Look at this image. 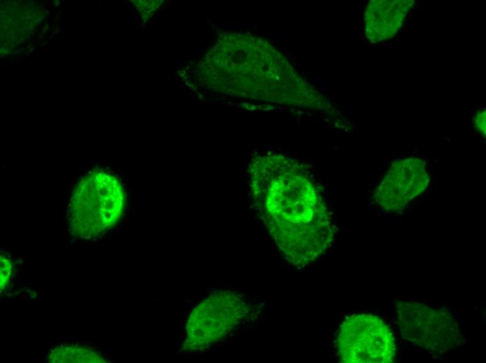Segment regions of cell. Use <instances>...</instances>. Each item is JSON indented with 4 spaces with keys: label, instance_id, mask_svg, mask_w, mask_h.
<instances>
[{
    "label": "cell",
    "instance_id": "6da1fadb",
    "mask_svg": "<svg viewBox=\"0 0 486 363\" xmlns=\"http://www.w3.org/2000/svg\"><path fill=\"white\" fill-rule=\"evenodd\" d=\"M253 182L269 232L293 265H309L330 246L336 228L304 170L277 165L256 170Z\"/></svg>",
    "mask_w": 486,
    "mask_h": 363
},
{
    "label": "cell",
    "instance_id": "7a4b0ae2",
    "mask_svg": "<svg viewBox=\"0 0 486 363\" xmlns=\"http://www.w3.org/2000/svg\"><path fill=\"white\" fill-rule=\"evenodd\" d=\"M125 194L118 179L104 170L83 175L71 194L66 218L75 237L90 239L114 227L124 209Z\"/></svg>",
    "mask_w": 486,
    "mask_h": 363
},
{
    "label": "cell",
    "instance_id": "3957f363",
    "mask_svg": "<svg viewBox=\"0 0 486 363\" xmlns=\"http://www.w3.org/2000/svg\"><path fill=\"white\" fill-rule=\"evenodd\" d=\"M339 360L345 363H390L396 355L388 325L371 314H355L341 324L337 338Z\"/></svg>",
    "mask_w": 486,
    "mask_h": 363
},
{
    "label": "cell",
    "instance_id": "277c9868",
    "mask_svg": "<svg viewBox=\"0 0 486 363\" xmlns=\"http://www.w3.org/2000/svg\"><path fill=\"white\" fill-rule=\"evenodd\" d=\"M396 311L402 336L432 353H443L461 342L456 319L448 311L415 302H398Z\"/></svg>",
    "mask_w": 486,
    "mask_h": 363
},
{
    "label": "cell",
    "instance_id": "5b68a950",
    "mask_svg": "<svg viewBox=\"0 0 486 363\" xmlns=\"http://www.w3.org/2000/svg\"><path fill=\"white\" fill-rule=\"evenodd\" d=\"M248 311L239 295L226 290L213 292L197 306L186 325L185 348L202 349L224 337Z\"/></svg>",
    "mask_w": 486,
    "mask_h": 363
},
{
    "label": "cell",
    "instance_id": "8992f818",
    "mask_svg": "<svg viewBox=\"0 0 486 363\" xmlns=\"http://www.w3.org/2000/svg\"><path fill=\"white\" fill-rule=\"evenodd\" d=\"M429 183L426 165L416 157L396 161L390 167L375 192L378 204L386 212L397 214L424 192Z\"/></svg>",
    "mask_w": 486,
    "mask_h": 363
},
{
    "label": "cell",
    "instance_id": "52a82bcc",
    "mask_svg": "<svg viewBox=\"0 0 486 363\" xmlns=\"http://www.w3.org/2000/svg\"><path fill=\"white\" fill-rule=\"evenodd\" d=\"M411 6L410 1H380L371 6L370 38L381 40L391 38L402 26L404 17Z\"/></svg>",
    "mask_w": 486,
    "mask_h": 363
},
{
    "label": "cell",
    "instance_id": "ba28073f",
    "mask_svg": "<svg viewBox=\"0 0 486 363\" xmlns=\"http://www.w3.org/2000/svg\"><path fill=\"white\" fill-rule=\"evenodd\" d=\"M47 360L51 363H103L99 353L78 344L61 345L51 349Z\"/></svg>",
    "mask_w": 486,
    "mask_h": 363
},
{
    "label": "cell",
    "instance_id": "9c48e42d",
    "mask_svg": "<svg viewBox=\"0 0 486 363\" xmlns=\"http://www.w3.org/2000/svg\"><path fill=\"white\" fill-rule=\"evenodd\" d=\"M12 273V262L10 259L5 255H1L0 260V287L3 290L8 285Z\"/></svg>",
    "mask_w": 486,
    "mask_h": 363
},
{
    "label": "cell",
    "instance_id": "30bf717a",
    "mask_svg": "<svg viewBox=\"0 0 486 363\" xmlns=\"http://www.w3.org/2000/svg\"><path fill=\"white\" fill-rule=\"evenodd\" d=\"M475 125L478 131L485 135V110H480L477 112L475 117Z\"/></svg>",
    "mask_w": 486,
    "mask_h": 363
}]
</instances>
